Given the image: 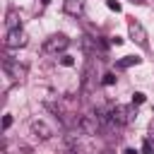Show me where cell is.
Returning <instances> with one entry per match:
<instances>
[{
    "mask_svg": "<svg viewBox=\"0 0 154 154\" xmlns=\"http://www.w3.org/2000/svg\"><path fill=\"white\" fill-rule=\"evenodd\" d=\"M67 46H70V38H67L65 34H53V36H48V38L43 41V53L55 55V53H63Z\"/></svg>",
    "mask_w": 154,
    "mask_h": 154,
    "instance_id": "cell-2",
    "label": "cell"
},
{
    "mask_svg": "<svg viewBox=\"0 0 154 154\" xmlns=\"http://www.w3.org/2000/svg\"><path fill=\"white\" fill-rule=\"evenodd\" d=\"M111 43H113V46H120V43H123V38H120V36H113V38H111Z\"/></svg>",
    "mask_w": 154,
    "mask_h": 154,
    "instance_id": "cell-19",
    "label": "cell"
},
{
    "mask_svg": "<svg viewBox=\"0 0 154 154\" xmlns=\"http://www.w3.org/2000/svg\"><path fill=\"white\" fill-rule=\"evenodd\" d=\"M108 118L113 120V125H128V123H132L135 120V111H132V106H120V103H116V106H111L108 108Z\"/></svg>",
    "mask_w": 154,
    "mask_h": 154,
    "instance_id": "cell-1",
    "label": "cell"
},
{
    "mask_svg": "<svg viewBox=\"0 0 154 154\" xmlns=\"http://www.w3.org/2000/svg\"><path fill=\"white\" fill-rule=\"evenodd\" d=\"M140 63H142V58H137V55H123V58L116 63V67H118V70H128V67L140 65Z\"/></svg>",
    "mask_w": 154,
    "mask_h": 154,
    "instance_id": "cell-9",
    "label": "cell"
},
{
    "mask_svg": "<svg viewBox=\"0 0 154 154\" xmlns=\"http://www.w3.org/2000/svg\"><path fill=\"white\" fill-rule=\"evenodd\" d=\"M132 2H144V0H132Z\"/></svg>",
    "mask_w": 154,
    "mask_h": 154,
    "instance_id": "cell-22",
    "label": "cell"
},
{
    "mask_svg": "<svg viewBox=\"0 0 154 154\" xmlns=\"http://www.w3.org/2000/svg\"><path fill=\"white\" fill-rule=\"evenodd\" d=\"M65 154H82V149L77 147V142H75L72 135H67V140H65Z\"/></svg>",
    "mask_w": 154,
    "mask_h": 154,
    "instance_id": "cell-11",
    "label": "cell"
},
{
    "mask_svg": "<svg viewBox=\"0 0 154 154\" xmlns=\"http://www.w3.org/2000/svg\"><path fill=\"white\" fill-rule=\"evenodd\" d=\"M101 154H113V149H103V152H101Z\"/></svg>",
    "mask_w": 154,
    "mask_h": 154,
    "instance_id": "cell-21",
    "label": "cell"
},
{
    "mask_svg": "<svg viewBox=\"0 0 154 154\" xmlns=\"http://www.w3.org/2000/svg\"><path fill=\"white\" fill-rule=\"evenodd\" d=\"M144 99H147V96H144L142 91H135V94H132V106H140V103H144Z\"/></svg>",
    "mask_w": 154,
    "mask_h": 154,
    "instance_id": "cell-13",
    "label": "cell"
},
{
    "mask_svg": "<svg viewBox=\"0 0 154 154\" xmlns=\"http://www.w3.org/2000/svg\"><path fill=\"white\" fill-rule=\"evenodd\" d=\"M106 5H108V10H113V12H120V10H123L118 0H106Z\"/></svg>",
    "mask_w": 154,
    "mask_h": 154,
    "instance_id": "cell-15",
    "label": "cell"
},
{
    "mask_svg": "<svg viewBox=\"0 0 154 154\" xmlns=\"http://www.w3.org/2000/svg\"><path fill=\"white\" fill-rule=\"evenodd\" d=\"M2 70H5V75L12 77L14 82H22V79L26 77V65H19V63L12 60V58H2Z\"/></svg>",
    "mask_w": 154,
    "mask_h": 154,
    "instance_id": "cell-4",
    "label": "cell"
},
{
    "mask_svg": "<svg viewBox=\"0 0 154 154\" xmlns=\"http://www.w3.org/2000/svg\"><path fill=\"white\" fill-rule=\"evenodd\" d=\"M29 43V36L22 29H10L5 36V48H24Z\"/></svg>",
    "mask_w": 154,
    "mask_h": 154,
    "instance_id": "cell-6",
    "label": "cell"
},
{
    "mask_svg": "<svg viewBox=\"0 0 154 154\" xmlns=\"http://www.w3.org/2000/svg\"><path fill=\"white\" fill-rule=\"evenodd\" d=\"M149 142H154V118H152V123H149V137H147Z\"/></svg>",
    "mask_w": 154,
    "mask_h": 154,
    "instance_id": "cell-18",
    "label": "cell"
},
{
    "mask_svg": "<svg viewBox=\"0 0 154 154\" xmlns=\"http://www.w3.org/2000/svg\"><path fill=\"white\" fill-rule=\"evenodd\" d=\"M10 125H12V116L7 113V116H2V130H7Z\"/></svg>",
    "mask_w": 154,
    "mask_h": 154,
    "instance_id": "cell-17",
    "label": "cell"
},
{
    "mask_svg": "<svg viewBox=\"0 0 154 154\" xmlns=\"http://www.w3.org/2000/svg\"><path fill=\"white\" fill-rule=\"evenodd\" d=\"M116 79H118V77H116L113 72H106V75L101 77V84H103V87H113V84H116Z\"/></svg>",
    "mask_w": 154,
    "mask_h": 154,
    "instance_id": "cell-12",
    "label": "cell"
},
{
    "mask_svg": "<svg viewBox=\"0 0 154 154\" xmlns=\"http://www.w3.org/2000/svg\"><path fill=\"white\" fill-rule=\"evenodd\" d=\"M79 130L87 132V135H99V132H101V116H99V113L79 116Z\"/></svg>",
    "mask_w": 154,
    "mask_h": 154,
    "instance_id": "cell-3",
    "label": "cell"
},
{
    "mask_svg": "<svg viewBox=\"0 0 154 154\" xmlns=\"http://www.w3.org/2000/svg\"><path fill=\"white\" fill-rule=\"evenodd\" d=\"M7 31L10 29H22V19H19V14H17V10H7Z\"/></svg>",
    "mask_w": 154,
    "mask_h": 154,
    "instance_id": "cell-10",
    "label": "cell"
},
{
    "mask_svg": "<svg viewBox=\"0 0 154 154\" xmlns=\"http://www.w3.org/2000/svg\"><path fill=\"white\" fill-rule=\"evenodd\" d=\"M31 132H34L38 140H51V137H53V130H51L43 120H31Z\"/></svg>",
    "mask_w": 154,
    "mask_h": 154,
    "instance_id": "cell-7",
    "label": "cell"
},
{
    "mask_svg": "<svg viewBox=\"0 0 154 154\" xmlns=\"http://www.w3.org/2000/svg\"><path fill=\"white\" fill-rule=\"evenodd\" d=\"M128 34H130V38H132L137 46H142V48L149 46V41H147V29H144L137 19H130V22H128Z\"/></svg>",
    "mask_w": 154,
    "mask_h": 154,
    "instance_id": "cell-5",
    "label": "cell"
},
{
    "mask_svg": "<svg viewBox=\"0 0 154 154\" xmlns=\"http://www.w3.org/2000/svg\"><path fill=\"white\" fill-rule=\"evenodd\" d=\"M63 10H65V14H70V17H79V14L84 12V2H82V0H63Z\"/></svg>",
    "mask_w": 154,
    "mask_h": 154,
    "instance_id": "cell-8",
    "label": "cell"
},
{
    "mask_svg": "<svg viewBox=\"0 0 154 154\" xmlns=\"http://www.w3.org/2000/svg\"><path fill=\"white\" fill-rule=\"evenodd\" d=\"M60 65H63V67H72V65H75V58H72V55H63V58H60Z\"/></svg>",
    "mask_w": 154,
    "mask_h": 154,
    "instance_id": "cell-14",
    "label": "cell"
},
{
    "mask_svg": "<svg viewBox=\"0 0 154 154\" xmlns=\"http://www.w3.org/2000/svg\"><path fill=\"white\" fill-rule=\"evenodd\" d=\"M142 154H154V144H152L149 140H144V144H142Z\"/></svg>",
    "mask_w": 154,
    "mask_h": 154,
    "instance_id": "cell-16",
    "label": "cell"
},
{
    "mask_svg": "<svg viewBox=\"0 0 154 154\" xmlns=\"http://www.w3.org/2000/svg\"><path fill=\"white\" fill-rule=\"evenodd\" d=\"M123 154H140V152H137V149H132V147H128V149H125Z\"/></svg>",
    "mask_w": 154,
    "mask_h": 154,
    "instance_id": "cell-20",
    "label": "cell"
}]
</instances>
